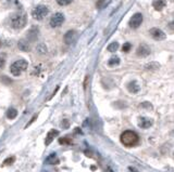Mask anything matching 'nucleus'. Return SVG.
Wrapping results in <instances>:
<instances>
[{
    "label": "nucleus",
    "mask_w": 174,
    "mask_h": 172,
    "mask_svg": "<svg viewBox=\"0 0 174 172\" xmlns=\"http://www.w3.org/2000/svg\"><path fill=\"white\" fill-rule=\"evenodd\" d=\"M120 141L121 143L126 147H134L136 146L139 142V136L137 135V133H135L134 131L131 130H126L124 131L121 136H120Z\"/></svg>",
    "instance_id": "obj_1"
},
{
    "label": "nucleus",
    "mask_w": 174,
    "mask_h": 172,
    "mask_svg": "<svg viewBox=\"0 0 174 172\" xmlns=\"http://www.w3.org/2000/svg\"><path fill=\"white\" fill-rule=\"evenodd\" d=\"M10 24L13 28L20 29L23 28L24 26L27 24V15L24 12H16L11 16Z\"/></svg>",
    "instance_id": "obj_2"
},
{
    "label": "nucleus",
    "mask_w": 174,
    "mask_h": 172,
    "mask_svg": "<svg viewBox=\"0 0 174 172\" xmlns=\"http://www.w3.org/2000/svg\"><path fill=\"white\" fill-rule=\"evenodd\" d=\"M29 67V63L25 60H19V61L12 63L10 66V72L14 76H20L22 74V72L27 70Z\"/></svg>",
    "instance_id": "obj_3"
},
{
    "label": "nucleus",
    "mask_w": 174,
    "mask_h": 172,
    "mask_svg": "<svg viewBox=\"0 0 174 172\" xmlns=\"http://www.w3.org/2000/svg\"><path fill=\"white\" fill-rule=\"evenodd\" d=\"M48 13H49V9H48L47 5H38L32 11V16L36 21H42L48 15Z\"/></svg>",
    "instance_id": "obj_4"
},
{
    "label": "nucleus",
    "mask_w": 174,
    "mask_h": 172,
    "mask_svg": "<svg viewBox=\"0 0 174 172\" xmlns=\"http://www.w3.org/2000/svg\"><path fill=\"white\" fill-rule=\"evenodd\" d=\"M64 20H65V16L62 12L53 13L49 21L50 27H52V28H57V27H59V26H61L63 23H64Z\"/></svg>",
    "instance_id": "obj_5"
},
{
    "label": "nucleus",
    "mask_w": 174,
    "mask_h": 172,
    "mask_svg": "<svg viewBox=\"0 0 174 172\" xmlns=\"http://www.w3.org/2000/svg\"><path fill=\"white\" fill-rule=\"evenodd\" d=\"M142 23H143V14H142V13H135V14L130 18L128 25H130L131 28L136 29L142 25Z\"/></svg>",
    "instance_id": "obj_6"
},
{
    "label": "nucleus",
    "mask_w": 174,
    "mask_h": 172,
    "mask_svg": "<svg viewBox=\"0 0 174 172\" xmlns=\"http://www.w3.org/2000/svg\"><path fill=\"white\" fill-rule=\"evenodd\" d=\"M76 36H77V31H74V29H71V31H68L64 34V37H63V41H64L65 44H74V41L76 40Z\"/></svg>",
    "instance_id": "obj_7"
},
{
    "label": "nucleus",
    "mask_w": 174,
    "mask_h": 172,
    "mask_svg": "<svg viewBox=\"0 0 174 172\" xmlns=\"http://www.w3.org/2000/svg\"><path fill=\"white\" fill-rule=\"evenodd\" d=\"M150 33L151 37H152L155 40H158V41H161V40H164L166 38V35L164 34V31H162L160 28H157V27H153L149 31Z\"/></svg>",
    "instance_id": "obj_8"
},
{
    "label": "nucleus",
    "mask_w": 174,
    "mask_h": 172,
    "mask_svg": "<svg viewBox=\"0 0 174 172\" xmlns=\"http://www.w3.org/2000/svg\"><path fill=\"white\" fill-rule=\"evenodd\" d=\"M150 48H149L147 44H140L139 47L137 48L136 50V54H137V57H148L149 54H150Z\"/></svg>",
    "instance_id": "obj_9"
},
{
    "label": "nucleus",
    "mask_w": 174,
    "mask_h": 172,
    "mask_svg": "<svg viewBox=\"0 0 174 172\" xmlns=\"http://www.w3.org/2000/svg\"><path fill=\"white\" fill-rule=\"evenodd\" d=\"M153 125V120L148 117H139L138 120V126L142 129H148Z\"/></svg>",
    "instance_id": "obj_10"
},
{
    "label": "nucleus",
    "mask_w": 174,
    "mask_h": 172,
    "mask_svg": "<svg viewBox=\"0 0 174 172\" xmlns=\"http://www.w3.org/2000/svg\"><path fill=\"white\" fill-rule=\"evenodd\" d=\"M57 135H59V131H58V130H56V129H52V130H50V131L48 132V134H47L46 140H45V145H47V146H48V145H49V144L53 141V139H55Z\"/></svg>",
    "instance_id": "obj_11"
},
{
    "label": "nucleus",
    "mask_w": 174,
    "mask_h": 172,
    "mask_svg": "<svg viewBox=\"0 0 174 172\" xmlns=\"http://www.w3.org/2000/svg\"><path fill=\"white\" fill-rule=\"evenodd\" d=\"M18 48L21 51L23 52H29L31 50V46H29V42L26 39H21V40L18 42Z\"/></svg>",
    "instance_id": "obj_12"
},
{
    "label": "nucleus",
    "mask_w": 174,
    "mask_h": 172,
    "mask_svg": "<svg viewBox=\"0 0 174 172\" xmlns=\"http://www.w3.org/2000/svg\"><path fill=\"white\" fill-rule=\"evenodd\" d=\"M38 36H39V31L37 27H33L27 33V39L31 41H36L38 39Z\"/></svg>",
    "instance_id": "obj_13"
},
{
    "label": "nucleus",
    "mask_w": 174,
    "mask_h": 172,
    "mask_svg": "<svg viewBox=\"0 0 174 172\" xmlns=\"http://www.w3.org/2000/svg\"><path fill=\"white\" fill-rule=\"evenodd\" d=\"M128 90L131 93H138L140 90V86L138 85V82L136 80H133V81L128 82Z\"/></svg>",
    "instance_id": "obj_14"
},
{
    "label": "nucleus",
    "mask_w": 174,
    "mask_h": 172,
    "mask_svg": "<svg viewBox=\"0 0 174 172\" xmlns=\"http://www.w3.org/2000/svg\"><path fill=\"white\" fill-rule=\"evenodd\" d=\"M165 5H166V0H153L152 1V7L157 11L163 10L165 8Z\"/></svg>",
    "instance_id": "obj_15"
},
{
    "label": "nucleus",
    "mask_w": 174,
    "mask_h": 172,
    "mask_svg": "<svg viewBox=\"0 0 174 172\" xmlns=\"http://www.w3.org/2000/svg\"><path fill=\"white\" fill-rule=\"evenodd\" d=\"M18 116V111H16L15 108L13 107H10L7 111V117H8L9 119H14Z\"/></svg>",
    "instance_id": "obj_16"
},
{
    "label": "nucleus",
    "mask_w": 174,
    "mask_h": 172,
    "mask_svg": "<svg viewBox=\"0 0 174 172\" xmlns=\"http://www.w3.org/2000/svg\"><path fill=\"white\" fill-rule=\"evenodd\" d=\"M120 57H112L111 59L109 60V61H108V65H109V66H117V65H119L120 64Z\"/></svg>",
    "instance_id": "obj_17"
},
{
    "label": "nucleus",
    "mask_w": 174,
    "mask_h": 172,
    "mask_svg": "<svg viewBox=\"0 0 174 172\" xmlns=\"http://www.w3.org/2000/svg\"><path fill=\"white\" fill-rule=\"evenodd\" d=\"M145 68L146 70H156L159 68V64H157L156 62H151V63L146 65Z\"/></svg>",
    "instance_id": "obj_18"
},
{
    "label": "nucleus",
    "mask_w": 174,
    "mask_h": 172,
    "mask_svg": "<svg viewBox=\"0 0 174 172\" xmlns=\"http://www.w3.org/2000/svg\"><path fill=\"white\" fill-rule=\"evenodd\" d=\"M47 51H48V50H47L46 44H38V46H37V52H38L39 54H46Z\"/></svg>",
    "instance_id": "obj_19"
},
{
    "label": "nucleus",
    "mask_w": 174,
    "mask_h": 172,
    "mask_svg": "<svg viewBox=\"0 0 174 172\" xmlns=\"http://www.w3.org/2000/svg\"><path fill=\"white\" fill-rule=\"evenodd\" d=\"M119 49V44L118 42H111V44L108 46V51L109 52H115L117 50Z\"/></svg>",
    "instance_id": "obj_20"
},
{
    "label": "nucleus",
    "mask_w": 174,
    "mask_h": 172,
    "mask_svg": "<svg viewBox=\"0 0 174 172\" xmlns=\"http://www.w3.org/2000/svg\"><path fill=\"white\" fill-rule=\"evenodd\" d=\"M59 143L62 144V145H71L72 144V140L68 139V138H60Z\"/></svg>",
    "instance_id": "obj_21"
},
{
    "label": "nucleus",
    "mask_w": 174,
    "mask_h": 172,
    "mask_svg": "<svg viewBox=\"0 0 174 172\" xmlns=\"http://www.w3.org/2000/svg\"><path fill=\"white\" fill-rule=\"evenodd\" d=\"M74 0H57V3L59 5H62V7H65V5H69L73 2Z\"/></svg>",
    "instance_id": "obj_22"
},
{
    "label": "nucleus",
    "mask_w": 174,
    "mask_h": 172,
    "mask_svg": "<svg viewBox=\"0 0 174 172\" xmlns=\"http://www.w3.org/2000/svg\"><path fill=\"white\" fill-rule=\"evenodd\" d=\"M131 48H132V44H131L130 42H126V44H123L122 51H123V52H128V51L131 50Z\"/></svg>",
    "instance_id": "obj_23"
},
{
    "label": "nucleus",
    "mask_w": 174,
    "mask_h": 172,
    "mask_svg": "<svg viewBox=\"0 0 174 172\" xmlns=\"http://www.w3.org/2000/svg\"><path fill=\"white\" fill-rule=\"evenodd\" d=\"M5 55L3 53L0 54V68H2L5 66Z\"/></svg>",
    "instance_id": "obj_24"
},
{
    "label": "nucleus",
    "mask_w": 174,
    "mask_h": 172,
    "mask_svg": "<svg viewBox=\"0 0 174 172\" xmlns=\"http://www.w3.org/2000/svg\"><path fill=\"white\" fill-rule=\"evenodd\" d=\"M14 160H15V158H14V157H10V158H7V159L5 160V162H3V164H13V161H14Z\"/></svg>",
    "instance_id": "obj_25"
},
{
    "label": "nucleus",
    "mask_w": 174,
    "mask_h": 172,
    "mask_svg": "<svg viewBox=\"0 0 174 172\" xmlns=\"http://www.w3.org/2000/svg\"><path fill=\"white\" fill-rule=\"evenodd\" d=\"M104 0H98V2H97L96 7L98 9H101V7L104 5Z\"/></svg>",
    "instance_id": "obj_26"
},
{
    "label": "nucleus",
    "mask_w": 174,
    "mask_h": 172,
    "mask_svg": "<svg viewBox=\"0 0 174 172\" xmlns=\"http://www.w3.org/2000/svg\"><path fill=\"white\" fill-rule=\"evenodd\" d=\"M36 118H37V115H35L34 117H33V119H31V120H29V122L27 123V125H26V128H27V127H29V126H31L32 123H33L35 120H36Z\"/></svg>",
    "instance_id": "obj_27"
},
{
    "label": "nucleus",
    "mask_w": 174,
    "mask_h": 172,
    "mask_svg": "<svg viewBox=\"0 0 174 172\" xmlns=\"http://www.w3.org/2000/svg\"><path fill=\"white\" fill-rule=\"evenodd\" d=\"M169 28L171 29L172 31H174V21L171 22V23H169Z\"/></svg>",
    "instance_id": "obj_28"
},
{
    "label": "nucleus",
    "mask_w": 174,
    "mask_h": 172,
    "mask_svg": "<svg viewBox=\"0 0 174 172\" xmlns=\"http://www.w3.org/2000/svg\"><path fill=\"white\" fill-rule=\"evenodd\" d=\"M63 128H69V122L67 120H63Z\"/></svg>",
    "instance_id": "obj_29"
},
{
    "label": "nucleus",
    "mask_w": 174,
    "mask_h": 172,
    "mask_svg": "<svg viewBox=\"0 0 174 172\" xmlns=\"http://www.w3.org/2000/svg\"><path fill=\"white\" fill-rule=\"evenodd\" d=\"M128 171L130 172H138L137 169H135V168H133V167H128Z\"/></svg>",
    "instance_id": "obj_30"
},
{
    "label": "nucleus",
    "mask_w": 174,
    "mask_h": 172,
    "mask_svg": "<svg viewBox=\"0 0 174 172\" xmlns=\"http://www.w3.org/2000/svg\"><path fill=\"white\" fill-rule=\"evenodd\" d=\"M170 1H174V0H170Z\"/></svg>",
    "instance_id": "obj_31"
}]
</instances>
